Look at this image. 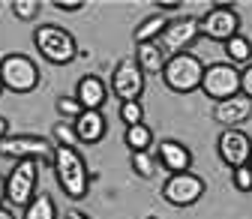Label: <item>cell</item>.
I'll use <instances>...</instances> for the list:
<instances>
[{
    "mask_svg": "<svg viewBox=\"0 0 252 219\" xmlns=\"http://www.w3.org/2000/svg\"><path fill=\"white\" fill-rule=\"evenodd\" d=\"M51 168H54L57 186L63 189V195H66V198H72V201H84L87 198L93 174H90L87 159L81 156L78 147H54Z\"/></svg>",
    "mask_w": 252,
    "mask_h": 219,
    "instance_id": "cell-1",
    "label": "cell"
},
{
    "mask_svg": "<svg viewBox=\"0 0 252 219\" xmlns=\"http://www.w3.org/2000/svg\"><path fill=\"white\" fill-rule=\"evenodd\" d=\"M33 45L39 51V57L51 66H66L78 57V42L66 27L60 24H39L33 30Z\"/></svg>",
    "mask_w": 252,
    "mask_h": 219,
    "instance_id": "cell-2",
    "label": "cell"
},
{
    "mask_svg": "<svg viewBox=\"0 0 252 219\" xmlns=\"http://www.w3.org/2000/svg\"><path fill=\"white\" fill-rule=\"evenodd\" d=\"M159 75H162V81L171 93H195V90H201L204 63L192 51L171 54V57H165V66H162Z\"/></svg>",
    "mask_w": 252,
    "mask_h": 219,
    "instance_id": "cell-3",
    "label": "cell"
},
{
    "mask_svg": "<svg viewBox=\"0 0 252 219\" xmlns=\"http://www.w3.org/2000/svg\"><path fill=\"white\" fill-rule=\"evenodd\" d=\"M0 84L9 93H33L39 87V66L27 54H3L0 57Z\"/></svg>",
    "mask_w": 252,
    "mask_h": 219,
    "instance_id": "cell-4",
    "label": "cell"
},
{
    "mask_svg": "<svg viewBox=\"0 0 252 219\" xmlns=\"http://www.w3.org/2000/svg\"><path fill=\"white\" fill-rule=\"evenodd\" d=\"M0 156L6 159H33V162H45L51 165L54 159V141L45 135H33V132H21V135H6L0 141Z\"/></svg>",
    "mask_w": 252,
    "mask_h": 219,
    "instance_id": "cell-5",
    "label": "cell"
},
{
    "mask_svg": "<svg viewBox=\"0 0 252 219\" xmlns=\"http://www.w3.org/2000/svg\"><path fill=\"white\" fill-rule=\"evenodd\" d=\"M204 192H207V183H204V177L195 174V171L168 174V180L162 183V189H159L162 201L171 204V207H180V210L198 204V201L204 198Z\"/></svg>",
    "mask_w": 252,
    "mask_h": 219,
    "instance_id": "cell-6",
    "label": "cell"
},
{
    "mask_svg": "<svg viewBox=\"0 0 252 219\" xmlns=\"http://www.w3.org/2000/svg\"><path fill=\"white\" fill-rule=\"evenodd\" d=\"M201 93L210 96V102H222V99L240 96V69L231 66L228 60H216V63L204 66Z\"/></svg>",
    "mask_w": 252,
    "mask_h": 219,
    "instance_id": "cell-7",
    "label": "cell"
},
{
    "mask_svg": "<svg viewBox=\"0 0 252 219\" xmlns=\"http://www.w3.org/2000/svg\"><path fill=\"white\" fill-rule=\"evenodd\" d=\"M36 186H39V162L33 159H21L12 165V171L6 174V201L12 207H27L36 195Z\"/></svg>",
    "mask_w": 252,
    "mask_h": 219,
    "instance_id": "cell-8",
    "label": "cell"
},
{
    "mask_svg": "<svg viewBox=\"0 0 252 219\" xmlns=\"http://www.w3.org/2000/svg\"><path fill=\"white\" fill-rule=\"evenodd\" d=\"M198 21H201V36L222 45L240 33V15L231 3H213L204 15H198Z\"/></svg>",
    "mask_w": 252,
    "mask_h": 219,
    "instance_id": "cell-9",
    "label": "cell"
},
{
    "mask_svg": "<svg viewBox=\"0 0 252 219\" xmlns=\"http://www.w3.org/2000/svg\"><path fill=\"white\" fill-rule=\"evenodd\" d=\"M120 102H141V93H144V72L138 69V63L132 57H123L120 63L114 66L111 75V87H108Z\"/></svg>",
    "mask_w": 252,
    "mask_h": 219,
    "instance_id": "cell-10",
    "label": "cell"
},
{
    "mask_svg": "<svg viewBox=\"0 0 252 219\" xmlns=\"http://www.w3.org/2000/svg\"><path fill=\"white\" fill-rule=\"evenodd\" d=\"M201 36V21L195 15H180V18H171L168 27H165V33L159 36L162 42V51L168 54H183L189 51Z\"/></svg>",
    "mask_w": 252,
    "mask_h": 219,
    "instance_id": "cell-11",
    "label": "cell"
},
{
    "mask_svg": "<svg viewBox=\"0 0 252 219\" xmlns=\"http://www.w3.org/2000/svg\"><path fill=\"white\" fill-rule=\"evenodd\" d=\"M216 153L231 171L240 165H249L252 156V135L246 129H222L216 138Z\"/></svg>",
    "mask_w": 252,
    "mask_h": 219,
    "instance_id": "cell-12",
    "label": "cell"
},
{
    "mask_svg": "<svg viewBox=\"0 0 252 219\" xmlns=\"http://www.w3.org/2000/svg\"><path fill=\"white\" fill-rule=\"evenodd\" d=\"M210 114L222 129H243V123L252 117V102L246 96H231L222 102H213Z\"/></svg>",
    "mask_w": 252,
    "mask_h": 219,
    "instance_id": "cell-13",
    "label": "cell"
},
{
    "mask_svg": "<svg viewBox=\"0 0 252 219\" xmlns=\"http://www.w3.org/2000/svg\"><path fill=\"white\" fill-rule=\"evenodd\" d=\"M156 165H162L168 174H183V171H192V153L183 141L165 138L156 147Z\"/></svg>",
    "mask_w": 252,
    "mask_h": 219,
    "instance_id": "cell-14",
    "label": "cell"
},
{
    "mask_svg": "<svg viewBox=\"0 0 252 219\" xmlns=\"http://www.w3.org/2000/svg\"><path fill=\"white\" fill-rule=\"evenodd\" d=\"M108 93H111V90H108V84H105L99 75H84V78H78L72 96L78 99V105H81L84 111H102Z\"/></svg>",
    "mask_w": 252,
    "mask_h": 219,
    "instance_id": "cell-15",
    "label": "cell"
},
{
    "mask_svg": "<svg viewBox=\"0 0 252 219\" xmlns=\"http://www.w3.org/2000/svg\"><path fill=\"white\" fill-rule=\"evenodd\" d=\"M72 129H75L78 144H99L108 132V123H105L102 111H81L72 120Z\"/></svg>",
    "mask_w": 252,
    "mask_h": 219,
    "instance_id": "cell-16",
    "label": "cell"
},
{
    "mask_svg": "<svg viewBox=\"0 0 252 219\" xmlns=\"http://www.w3.org/2000/svg\"><path fill=\"white\" fill-rule=\"evenodd\" d=\"M171 18H165L162 12H150L147 18H141L132 30V42L135 45H144V42H159V36L165 33V27H168Z\"/></svg>",
    "mask_w": 252,
    "mask_h": 219,
    "instance_id": "cell-17",
    "label": "cell"
},
{
    "mask_svg": "<svg viewBox=\"0 0 252 219\" xmlns=\"http://www.w3.org/2000/svg\"><path fill=\"white\" fill-rule=\"evenodd\" d=\"M135 63L144 75H153V72H162L165 66V51L159 42H144V45H135Z\"/></svg>",
    "mask_w": 252,
    "mask_h": 219,
    "instance_id": "cell-18",
    "label": "cell"
},
{
    "mask_svg": "<svg viewBox=\"0 0 252 219\" xmlns=\"http://www.w3.org/2000/svg\"><path fill=\"white\" fill-rule=\"evenodd\" d=\"M225 57H228V63L237 66V69L249 66V63H252V39H246L243 33L231 36V39L225 42Z\"/></svg>",
    "mask_w": 252,
    "mask_h": 219,
    "instance_id": "cell-19",
    "label": "cell"
},
{
    "mask_svg": "<svg viewBox=\"0 0 252 219\" xmlns=\"http://www.w3.org/2000/svg\"><path fill=\"white\" fill-rule=\"evenodd\" d=\"M123 144L129 147V153H144L153 144V129L147 123H135V126H126L123 132Z\"/></svg>",
    "mask_w": 252,
    "mask_h": 219,
    "instance_id": "cell-20",
    "label": "cell"
},
{
    "mask_svg": "<svg viewBox=\"0 0 252 219\" xmlns=\"http://www.w3.org/2000/svg\"><path fill=\"white\" fill-rule=\"evenodd\" d=\"M24 219H57V204L48 192H36L33 201L24 207Z\"/></svg>",
    "mask_w": 252,
    "mask_h": 219,
    "instance_id": "cell-21",
    "label": "cell"
},
{
    "mask_svg": "<svg viewBox=\"0 0 252 219\" xmlns=\"http://www.w3.org/2000/svg\"><path fill=\"white\" fill-rule=\"evenodd\" d=\"M51 135H54V147H78L75 129H72V123H66V120H57L51 126Z\"/></svg>",
    "mask_w": 252,
    "mask_h": 219,
    "instance_id": "cell-22",
    "label": "cell"
},
{
    "mask_svg": "<svg viewBox=\"0 0 252 219\" xmlns=\"http://www.w3.org/2000/svg\"><path fill=\"white\" fill-rule=\"evenodd\" d=\"M156 156H150V150H144V153H132V171L138 174V177H144V180H150L153 174H156Z\"/></svg>",
    "mask_w": 252,
    "mask_h": 219,
    "instance_id": "cell-23",
    "label": "cell"
},
{
    "mask_svg": "<svg viewBox=\"0 0 252 219\" xmlns=\"http://www.w3.org/2000/svg\"><path fill=\"white\" fill-rule=\"evenodd\" d=\"M117 117L123 126H135V123H144V105L141 102H120Z\"/></svg>",
    "mask_w": 252,
    "mask_h": 219,
    "instance_id": "cell-24",
    "label": "cell"
},
{
    "mask_svg": "<svg viewBox=\"0 0 252 219\" xmlns=\"http://www.w3.org/2000/svg\"><path fill=\"white\" fill-rule=\"evenodd\" d=\"M39 9H42L39 0H12V15L18 21H33L39 15Z\"/></svg>",
    "mask_w": 252,
    "mask_h": 219,
    "instance_id": "cell-25",
    "label": "cell"
},
{
    "mask_svg": "<svg viewBox=\"0 0 252 219\" xmlns=\"http://www.w3.org/2000/svg\"><path fill=\"white\" fill-rule=\"evenodd\" d=\"M54 108H57V114H60L63 120H66V123H69V120H75V117H78V114L84 111V108L78 105V99L72 96V93H69V96H57Z\"/></svg>",
    "mask_w": 252,
    "mask_h": 219,
    "instance_id": "cell-26",
    "label": "cell"
},
{
    "mask_svg": "<svg viewBox=\"0 0 252 219\" xmlns=\"http://www.w3.org/2000/svg\"><path fill=\"white\" fill-rule=\"evenodd\" d=\"M231 183L237 192H252V168L249 165H240L231 171Z\"/></svg>",
    "mask_w": 252,
    "mask_h": 219,
    "instance_id": "cell-27",
    "label": "cell"
},
{
    "mask_svg": "<svg viewBox=\"0 0 252 219\" xmlns=\"http://www.w3.org/2000/svg\"><path fill=\"white\" fill-rule=\"evenodd\" d=\"M240 96H246L252 102V63L240 69Z\"/></svg>",
    "mask_w": 252,
    "mask_h": 219,
    "instance_id": "cell-28",
    "label": "cell"
},
{
    "mask_svg": "<svg viewBox=\"0 0 252 219\" xmlns=\"http://www.w3.org/2000/svg\"><path fill=\"white\" fill-rule=\"evenodd\" d=\"M54 9H60V12H81L84 3H81V0H75V3H72V0H54Z\"/></svg>",
    "mask_w": 252,
    "mask_h": 219,
    "instance_id": "cell-29",
    "label": "cell"
},
{
    "mask_svg": "<svg viewBox=\"0 0 252 219\" xmlns=\"http://www.w3.org/2000/svg\"><path fill=\"white\" fill-rule=\"evenodd\" d=\"M180 6H183L180 0H159V3H156V9H159L162 15H165V12H177Z\"/></svg>",
    "mask_w": 252,
    "mask_h": 219,
    "instance_id": "cell-30",
    "label": "cell"
},
{
    "mask_svg": "<svg viewBox=\"0 0 252 219\" xmlns=\"http://www.w3.org/2000/svg\"><path fill=\"white\" fill-rule=\"evenodd\" d=\"M6 135H9V120H6V117H0V141H3Z\"/></svg>",
    "mask_w": 252,
    "mask_h": 219,
    "instance_id": "cell-31",
    "label": "cell"
},
{
    "mask_svg": "<svg viewBox=\"0 0 252 219\" xmlns=\"http://www.w3.org/2000/svg\"><path fill=\"white\" fill-rule=\"evenodd\" d=\"M3 201H6V177L0 174V207H3Z\"/></svg>",
    "mask_w": 252,
    "mask_h": 219,
    "instance_id": "cell-32",
    "label": "cell"
},
{
    "mask_svg": "<svg viewBox=\"0 0 252 219\" xmlns=\"http://www.w3.org/2000/svg\"><path fill=\"white\" fill-rule=\"evenodd\" d=\"M66 219H90V216L81 213V210H72V213H66Z\"/></svg>",
    "mask_w": 252,
    "mask_h": 219,
    "instance_id": "cell-33",
    "label": "cell"
},
{
    "mask_svg": "<svg viewBox=\"0 0 252 219\" xmlns=\"http://www.w3.org/2000/svg\"><path fill=\"white\" fill-rule=\"evenodd\" d=\"M0 219H15V216H12V210H6V207H0Z\"/></svg>",
    "mask_w": 252,
    "mask_h": 219,
    "instance_id": "cell-34",
    "label": "cell"
},
{
    "mask_svg": "<svg viewBox=\"0 0 252 219\" xmlns=\"http://www.w3.org/2000/svg\"><path fill=\"white\" fill-rule=\"evenodd\" d=\"M249 168H252V156H249Z\"/></svg>",
    "mask_w": 252,
    "mask_h": 219,
    "instance_id": "cell-35",
    "label": "cell"
},
{
    "mask_svg": "<svg viewBox=\"0 0 252 219\" xmlns=\"http://www.w3.org/2000/svg\"><path fill=\"white\" fill-rule=\"evenodd\" d=\"M0 93H3V84H0Z\"/></svg>",
    "mask_w": 252,
    "mask_h": 219,
    "instance_id": "cell-36",
    "label": "cell"
}]
</instances>
